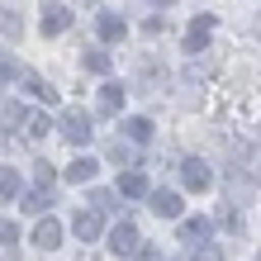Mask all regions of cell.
<instances>
[{
  "label": "cell",
  "instance_id": "cell-1",
  "mask_svg": "<svg viewBox=\"0 0 261 261\" xmlns=\"http://www.w3.org/2000/svg\"><path fill=\"white\" fill-rule=\"evenodd\" d=\"M57 128H62V138H67V143H76V147H81V143H90V133H95V128H90V114L81 110V105H71V110H62V119H57Z\"/></svg>",
  "mask_w": 261,
  "mask_h": 261
},
{
  "label": "cell",
  "instance_id": "cell-2",
  "mask_svg": "<svg viewBox=\"0 0 261 261\" xmlns=\"http://www.w3.org/2000/svg\"><path fill=\"white\" fill-rule=\"evenodd\" d=\"M110 252H119V256H133V252H143V242H138V228H133L128 219L110 228Z\"/></svg>",
  "mask_w": 261,
  "mask_h": 261
},
{
  "label": "cell",
  "instance_id": "cell-3",
  "mask_svg": "<svg viewBox=\"0 0 261 261\" xmlns=\"http://www.w3.org/2000/svg\"><path fill=\"white\" fill-rule=\"evenodd\" d=\"M180 186H186V190H209L214 186V171H209V166L204 162H180Z\"/></svg>",
  "mask_w": 261,
  "mask_h": 261
},
{
  "label": "cell",
  "instance_id": "cell-4",
  "mask_svg": "<svg viewBox=\"0 0 261 261\" xmlns=\"http://www.w3.org/2000/svg\"><path fill=\"white\" fill-rule=\"evenodd\" d=\"M209 34H214V14H199V19L186 29V53H204Z\"/></svg>",
  "mask_w": 261,
  "mask_h": 261
},
{
  "label": "cell",
  "instance_id": "cell-5",
  "mask_svg": "<svg viewBox=\"0 0 261 261\" xmlns=\"http://www.w3.org/2000/svg\"><path fill=\"white\" fill-rule=\"evenodd\" d=\"M34 247H43V252L62 247V223H57V219H38V228H34Z\"/></svg>",
  "mask_w": 261,
  "mask_h": 261
},
{
  "label": "cell",
  "instance_id": "cell-6",
  "mask_svg": "<svg viewBox=\"0 0 261 261\" xmlns=\"http://www.w3.org/2000/svg\"><path fill=\"white\" fill-rule=\"evenodd\" d=\"M71 233L81 238V242H95V238H100V209H81V214L71 219Z\"/></svg>",
  "mask_w": 261,
  "mask_h": 261
},
{
  "label": "cell",
  "instance_id": "cell-7",
  "mask_svg": "<svg viewBox=\"0 0 261 261\" xmlns=\"http://www.w3.org/2000/svg\"><path fill=\"white\" fill-rule=\"evenodd\" d=\"M209 233H214V223H209V219H180V242H186V247L209 242Z\"/></svg>",
  "mask_w": 261,
  "mask_h": 261
},
{
  "label": "cell",
  "instance_id": "cell-8",
  "mask_svg": "<svg viewBox=\"0 0 261 261\" xmlns=\"http://www.w3.org/2000/svg\"><path fill=\"white\" fill-rule=\"evenodd\" d=\"M67 29H71V10L67 5H48V10H43V34H67Z\"/></svg>",
  "mask_w": 261,
  "mask_h": 261
},
{
  "label": "cell",
  "instance_id": "cell-9",
  "mask_svg": "<svg viewBox=\"0 0 261 261\" xmlns=\"http://www.w3.org/2000/svg\"><path fill=\"white\" fill-rule=\"evenodd\" d=\"M147 199H152V214H157V219H180V195H171V190H152Z\"/></svg>",
  "mask_w": 261,
  "mask_h": 261
},
{
  "label": "cell",
  "instance_id": "cell-10",
  "mask_svg": "<svg viewBox=\"0 0 261 261\" xmlns=\"http://www.w3.org/2000/svg\"><path fill=\"white\" fill-rule=\"evenodd\" d=\"M95 171H100V162L95 157H76V162H67V180H71V186H86V180H95Z\"/></svg>",
  "mask_w": 261,
  "mask_h": 261
},
{
  "label": "cell",
  "instance_id": "cell-11",
  "mask_svg": "<svg viewBox=\"0 0 261 261\" xmlns=\"http://www.w3.org/2000/svg\"><path fill=\"white\" fill-rule=\"evenodd\" d=\"M124 95H128V90L119 81H105L100 86V114H119V110H124Z\"/></svg>",
  "mask_w": 261,
  "mask_h": 261
},
{
  "label": "cell",
  "instance_id": "cell-12",
  "mask_svg": "<svg viewBox=\"0 0 261 261\" xmlns=\"http://www.w3.org/2000/svg\"><path fill=\"white\" fill-rule=\"evenodd\" d=\"M24 90H29L34 100H43V105H57V90H53L48 81H43L38 71H24Z\"/></svg>",
  "mask_w": 261,
  "mask_h": 261
},
{
  "label": "cell",
  "instance_id": "cell-13",
  "mask_svg": "<svg viewBox=\"0 0 261 261\" xmlns=\"http://www.w3.org/2000/svg\"><path fill=\"white\" fill-rule=\"evenodd\" d=\"M119 195H128V199L152 195V190H147V176H143V171H124V176H119Z\"/></svg>",
  "mask_w": 261,
  "mask_h": 261
},
{
  "label": "cell",
  "instance_id": "cell-14",
  "mask_svg": "<svg viewBox=\"0 0 261 261\" xmlns=\"http://www.w3.org/2000/svg\"><path fill=\"white\" fill-rule=\"evenodd\" d=\"M95 29H100V38H105V43H119V38L128 34V24L119 19V14H100V24H95Z\"/></svg>",
  "mask_w": 261,
  "mask_h": 261
},
{
  "label": "cell",
  "instance_id": "cell-15",
  "mask_svg": "<svg viewBox=\"0 0 261 261\" xmlns=\"http://www.w3.org/2000/svg\"><path fill=\"white\" fill-rule=\"evenodd\" d=\"M86 71H95V76H110L114 71V62H110V53H100V48H86Z\"/></svg>",
  "mask_w": 261,
  "mask_h": 261
},
{
  "label": "cell",
  "instance_id": "cell-16",
  "mask_svg": "<svg viewBox=\"0 0 261 261\" xmlns=\"http://www.w3.org/2000/svg\"><path fill=\"white\" fill-rule=\"evenodd\" d=\"M14 195H19V176H14V166H0V204H10Z\"/></svg>",
  "mask_w": 261,
  "mask_h": 261
},
{
  "label": "cell",
  "instance_id": "cell-17",
  "mask_svg": "<svg viewBox=\"0 0 261 261\" xmlns=\"http://www.w3.org/2000/svg\"><path fill=\"white\" fill-rule=\"evenodd\" d=\"M48 204H53V190H48V186H38V190L24 195V209H29V214H43Z\"/></svg>",
  "mask_w": 261,
  "mask_h": 261
},
{
  "label": "cell",
  "instance_id": "cell-18",
  "mask_svg": "<svg viewBox=\"0 0 261 261\" xmlns=\"http://www.w3.org/2000/svg\"><path fill=\"white\" fill-rule=\"evenodd\" d=\"M19 34H24V24H19V14H10V10H0V38H10V43H14Z\"/></svg>",
  "mask_w": 261,
  "mask_h": 261
},
{
  "label": "cell",
  "instance_id": "cell-19",
  "mask_svg": "<svg viewBox=\"0 0 261 261\" xmlns=\"http://www.w3.org/2000/svg\"><path fill=\"white\" fill-rule=\"evenodd\" d=\"M10 124H29V114L19 110V105H0V128L10 133Z\"/></svg>",
  "mask_w": 261,
  "mask_h": 261
},
{
  "label": "cell",
  "instance_id": "cell-20",
  "mask_svg": "<svg viewBox=\"0 0 261 261\" xmlns=\"http://www.w3.org/2000/svg\"><path fill=\"white\" fill-rule=\"evenodd\" d=\"M128 138H133V143H147V138H152V119H128Z\"/></svg>",
  "mask_w": 261,
  "mask_h": 261
},
{
  "label": "cell",
  "instance_id": "cell-21",
  "mask_svg": "<svg viewBox=\"0 0 261 261\" xmlns=\"http://www.w3.org/2000/svg\"><path fill=\"white\" fill-rule=\"evenodd\" d=\"M48 128H53V124H48V114H29V124H24V133H29V138H43Z\"/></svg>",
  "mask_w": 261,
  "mask_h": 261
},
{
  "label": "cell",
  "instance_id": "cell-22",
  "mask_svg": "<svg viewBox=\"0 0 261 261\" xmlns=\"http://www.w3.org/2000/svg\"><path fill=\"white\" fill-rule=\"evenodd\" d=\"M90 209L110 214V209H114V195H110V190H90Z\"/></svg>",
  "mask_w": 261,
  "mask_h": 261
},
{
  "label": "cell",
  "instance_id": "cell-23",
  "mask_svg": "<svg viewBox=\"0 0 261 261\" xmlns=\"http://www.w3.org/2000/svg\"><path fill=\"white\" fill-rule=\"evenodd\" d=\"M110 157H114V162H124V166H133V147L119 138V143H110Z\"/></svg>",
  "mask_w": 261,
  "mask_h": 261
},
{
  "label": "cell",
  "instance_id": "cell-24",
  "mask_svg": "<svg viewBox=\"0 0 261 261\" xmlns=\"http://www.w3.org/2000/svg\"><path fill=\"white\" fill-rule=\"evenodd\" d=\"M14 76H24V71L14 67V57H5V53H0V86H5V81H14Z\"/></svg>",
  "mask_w": 261,
  "mask_h": 261
},
{
  "label": "cell",
  "instance_id": "cell-25",
  "mask_svg": "<svg viewBox=\"0 0 261 261\" xmlns=\"http://www.w3.org/2000/svg\"><path fill=\"white\" fill-rule=\"evenodd\" d=\"M190 261H219V247L204 242V247H190Z\"/></svg>",
  "mask_w": 261,
  "mask_h": 261
},
{
  "label": "cell",
  "instance_id": "cell-26",
  "mask_svg": "<svg viewBox=\"0 0 261 261\" xmlns=\"http://www.w3.org/2000/svg\"><path fill=\"white\" fill-rule=\"evenodd\" d=\"M14 238H19V228H14L10 219H0V247H14Z\"/></svg>",
  "mask_w": 261,
  "mask_h": 261
},
{
  "label": "cell",
  "instance_id": "cell-27",
  "mask_svg": "<svg viewBox=\"0 0 261 261\" xmlns=\"http://www.w3.org/2000/svg\"><path fill=\"white\" fill-rule=\"evenodd\" d=\"M138 261H162V256L152 252V247H143V252H138Z\"/></svg>",
  "mask_w": 261,
  "mask_h": 261
},
{
  "label": "cell",
  "instance_id": "cell-28",
  "mask_svg": "<svg viewBox=\"0 0 261 261\" xmlns=\"http://www.w3.org/2000/svg\"><path fill=\"white\" fill-rule=\"evenodd\" d=\"M147 5H157V10H166V5H176V0H147Z\"/></svg>",
  "mask_w": 261,
  "mask_h": 261
}]
</instances>
